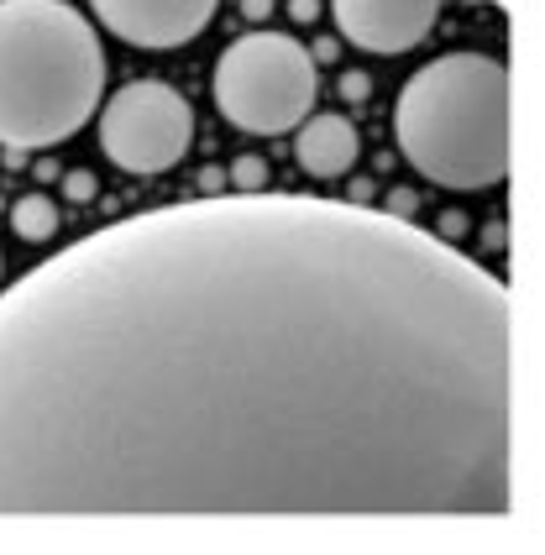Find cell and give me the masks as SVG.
<instances>
[{
	"label": "cell",
	"instance_id": "cell-7",
	"mask_svg": "<svg viewBox=\"0 0 545 555\" xmlns=\"http://www.w3.org/2000/svg\"><path fill=\"white\" fill-rule=\"evenodd\" d=\"M335 31L378 59H398L409 48H420L435 16H441V0H331Z\"/></svg>",
	"mask_w": 545,
	"mask_h": 555
},
{
	"label": "cell",
	"instance_id": "cell-19",
	"mask_svg": "<svg viewBox=\"0 0 545 555\" xmlns=\"http://www.w3.org/2000/svg\"><path fill=\"white\" fill-rule=\"evenodd\" d=\"M367 199H372V184H367V179H357V184H352V205H367Z\"/></svg>",
	"mask_w": 545,
	"mask_h": 555
},
{
	"label": "cell",
	"instance_id": "cell-6",
	"mask_svg": "<svg viewBox=\"0 0 545 555\" xmlns=\"http://www.w3.org/2000/svg\"><path fill=\"white\" fill-rule=\"evenodd\" d=\"M90 5L100 27L116 31L131 48H148V53L194 42L220 11V0H90Z\"/></svg>",
	"mask_w": 545,
	"mask_h": 555
},
{
	"label": "cell",
	"instance_id": "cell-14",
	"mask_svg": "<svg viewBox=\"0 0 545 555\" xmlns=\"http://www.w3.org/2000/svg\"><path fill=\"white\" fill-rule=\"evenodd\" d=\"M320 11H326L320 0H289V16H294L300 27H309V22H320Z\"/></svg>",
	"mask_w": 545,
	"mask_h": 555
},
{
	"label": "cell",
	"instance_id": "cell-1",
	"mask_svg": "<svg viewBox=\"0 0 545 555\" xmlns=\"http://www.w3.org/2000/svg\"><path fill=\"white\" fill-rule=\"evenodd\" d=\"M524 377L515 288L415 220L168 205L0 294V514L509 519Z\"/></svg>",
	"mask_w": 545,
	"mask_h": 555
},
{
	"label": "cell",
	"instance_id": "cell-12",
	"mask_svg": "<svg viewBox=\"0 0 545 555\" xmlns=\"http://www.w3.org/2000/svg\"><path fill=\"white\" fill-rule=\"evenodd\" d=\"M367 94H372V79H367L363 68H346V74H341V100H346V105H363Z\"/></svg>",
	"mask_w": 545,
	"mask_h": 555
},
{
	"label": "cell",
	"instance_id": "cell-5",
	"mask_svg": "<svg viewBox=\"0 0 545 555\" xmlns=\"http://www.w3.org/2000/svg\"><path fill=\"white\" fill-rule=\"evenodd\" d=\"M194 142V111L174 85L137 79L100 111V153L126 173H168Z\"/></svg>",
	"mask_w": 545,
	"mask_h": 555
},
{
	"label": "cell",
	"instance_id": "cell-18",
	"mask_svg": "<svg viewBox=\"0 0 545 555\" xmlns=\"http://www.w3.org/2000/svg\"><path fill=\"white\" fill-rule=\"evenodd\" d=\"M268 11H272V0H242V16H246V22H263Z\"/></svg>",
	"mask_w": 545,
	"mask_h": 555
},
{
	"label": "cell",
	"instance_id": "cell-15",
	"mask_svg": "<svg viewBox=\"0 0 545 555\" xmlns=\"http://www.w3.org/2000/svg\"><path fill=\"white\" fill-rule=\"evenodd\" d=\"M409 210H415V189H394V194H389V216L409 220Z\"/></svg>",
	"mask_w": 545,
	"mask_h": 555
},
{
	"label": "cell",
	"instance_id": "cell-13",
	"mask_svg": "<svg viewBox=\"0 0 545 555\" xmlns=\"http://www.w3.org/2000/svg\"><path fill=\"white\" fill-rule=\"evenodd\" d=\"M467 231H472V220L461 216V210H446V216L435 220V236H441V242H452V247L467 236Z\"/></svg>",
	"mask_w": 545,
	"mask_h": 555
},
{
	"label": "cell",
	"instance_id": "cell-9",
	"mask_svg": "<svg viewBox=\"0 0 545 555\" xmlns=\"http://www.w3.org/2000/svg\"><path fill=\"white\" fill-rule=\"evenodd\" d=\"M59 199H48V194H22L16 205H11V231L22 236V242H53L59 236Z\"/></svg>",
	"mask_w": 545,
	"mask_h": 555
},
{
	"label": "cell",
	"instance_id": "cell-10",
	"mask_svg": "<svg viewBox=\"0 0 545 555\" xmlns=\"http://www.w3.org/2000/svg\"><path fill=\"white\" fill-rule=\"evenodd\" d=\"M226 189H231V194H263V189H268V163H263L257 153L231 157V173H226Z\"/></svg>",
	"mask_w": 545,
	"mask_h": 555
},
{
	"label": "cell",
	"instance_id": "cell-2",
	"mask_svg": "<svg viewBox=\"0 0 545 555\" xmlns=\"http://www.w3.org/2000/svg\"><path fill=\"white\" fill-rule=\"evenodd\" d=\"M394 137L424 184L452 194L498 189L515 168V79L487 53H446L404 79Z\"/></svg>",
	"mask_w": 545,
	"mask_h": 555
},
{
	"label": "cell",
	"instance_id": "cell-17",
	"mask_svg": "<svg viewBox=\"0 0 545 555\" xmlns=\"http://www.w3.org/2000/svg\"><path fill=\"white\" fill-rule=\"evenodd\" d=\"M335 48H341L335 37H320V42L309 48V59H315V63H331V59H335Z\"/></svg>",
	"mask_w": 545,
	"mask_h": 555
},
{
	"label": "cell",
	"instance_id": "cell-4",
	"mask_svg": "<svg viewBox=\"0 0 545 555\" xmlns=\"http://www.w3.org/2000/svg\"><path fill=\"white\" fill-rule=\"evenodd\" d=\"M315 59L289 31H246L215 63V111L237 131L283 137L315 111Z\"/></svg>",
	"mask_w": 545,
	"mask_h": 555
},
{
	"label": "cell",
	"instance_id": "cell-8",
	"mask_svg": "<svg viewBox=\"0 0 545 555\" xmlns=\"http://www.w3.org/2000/svg\"><path fill=\"white\" fill-rule=\"evenodd\" d=\"M357 153H363V137H357V126L346 121V116L326 111V116H304L300 121L294 157H300V168L309 179H320V184L346 179L357 168Z\"/></svg>",
	"mask_w": 545,
	"mask_h": 555
},
{
	"label": "cell",
	"instance_id": "cell-20",
	"mask_svg": "<svg viewBox=\"0 0 545 555\" xmlns=\"http://www.w3.org/2000/svg\"><path fill=\"white\" fill-rule=\"evenodd\" d=\"M498 5H515V0H498Z\"/></svg>",
	"mask_w": 545,
	"mask_h": 555
},
{
	"label": "cell",
	"instance_id": "cell-16",
	"mask_svg": "<svg viewBox=\"0 0 545 555\" xmlns=\"http://www.w3.org/2000/svg\"><path fill=\"white\" fill-rule=\"evenodd\" d=\"M200 189H205V194H226V173H220V168H205V173H200Z\"/></svg>",
	"mask_w": 545,
	"mask_h": 555
},
{
	"label": "cell",
	"instance_id": "cell-11",
	"mask_svg": "<svg viewBox=\"0 0 545 555\" xmlns=\"http://www.w3.org/2000/svg\"><path fill=\"white\" fill-rule=\"evenodd\" d=\"M94 194H100V179H94L90 168H74V173L63 179V199H68V205H90Z\"/></svg>",
	"mask_w": 545,
	"mask_h": 555
},
{
	"label": "cell",
	"instance_id": "cell-3",
	"mask_svg": "<svg viewBox=\"0 0 545 555\" xmlns=\"http://www.w3.org/2000/svg\"><path fill=\"white\" fill-rule=\"evenodd\" d=\"M105 48L68 0H0V147L48 153L100 111Z\"/></svg>",
	"mask_w": 545,
	"mask_h": 555
}]
</instances>
